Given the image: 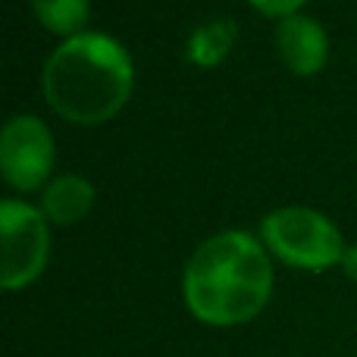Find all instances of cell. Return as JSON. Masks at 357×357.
Here are the masks:
<instances>
[{
  "label": "cell",
  "mask_w": 357,
  "mask_h": 357,
  "mask_svg": "<svg viewBox=\"0 0 357 357\" xmlns=\"http://www.w3.org/2000/svg\"><path fill=\"white\" fill-rule=\"evenodd\" d=\"M182 291L201 323L238 326L254 320L270 301L273 264L264 245L248 232H220L191 254Z\"/></svg>",
  "instance_id": "1"
},
{
  "label": "cell",
  "mask_w": 357,
  "mask_h": 357,
  "mask_svg": "<svg viewBox=\"0 0 357 357\" xmlns=\"http://www.w3.org/2000/svg\"><path fill=\"white\" fill-rule=\"evenodd\" d=\"M132 75V60L116 38L82 31L47 56L44 98L69 123H107L129 100Z\"/></svg>",
  "instance_id": "2"
},
{
  "label": "cell",
  "mask_w": 357,
  "mask_h": 357,
  "mask_svg": "<svg viewBox=\"0 0 357 357\" xmlns=\"http://www.w3.org/2000/svg\"><path fill=\"white\" fill-rule=\"evenodd\" d=\"M264 245L276 254L282 264L298 270H326L342 264L345 241L342 232L323 213L307 207H282L273 210L260 222Z\"/></svg>",
  "instance_id": "3"
},
{
  "label": "cell",
  "mask_w": 357,
  "mask_h": 357,
  "mask_svg": "<svg viewBox=\"0 0 357 357\" xmlns=\"http://www.w3.org/2000/svg\"><path fill=\"white\" fill-rule=\"evenodd\" d=\"M0 232H3V266L0 282L3 289H25L41 276L50 254L47 216L25 201L0 204Z\"/></svg>",
  "instance_id": "4"
},
{
  "label": "cell",
  "mask_w": 357,
  "mask_h": 357,
  "mask_svg": "<svg viewBox=\"0 0 357 357\" xmlns=\"http://www.w3.org/2000/svg\"><path fill=\"white\" fill-rule=\"evenodd\" d=\"M3 178L16 191H35L54 169V135L38 116H13L0 142Z\"/></svg>",
  "instance_id": "5"
},
{
  "label": "cell",
  "mask_w": 357,
  "mask_h": 357,
  "mask_svg": "<svg viewBox=\"0 0 357 357\" xmlns=\"http://www.w3.org/2000/svg\"><path fill=\"white\" fill-rule=\"evenodd\" d=\"M276 44L282 54L285 66L295 75H314L323 69L329 56V41L326 31L317 19L310 16H285L276 25Z\"/></svg>",
  "instance_id": "6"
},
{
  "label": "cell",
  "mask_w": 357,
  "mask_h": 357,
  "mask_svg": "<svg viewBox=\"0 0 357 357\" xmlns=\"http://www.w3.org/2000/svg\"><path fill=\"white\" fill-rule=\"evenodd\" d=\"M91 207H94V185L82 176L54 178L41 195V213L56 226H73V222L85 220Z\"/></svg>",
  "instance_id": "7"
},
{
  "label": "cell",
  "mask_w": 357,
  "mask_h": 357,
  "mask_svg": "<svg viewBox=\"0 0 357 357\" xmlns=\"http://www.w3.org/2000/svg\"><path fill=\"white\" fill-rule=\"evenodd\" d=\"M235 35H238V25L229 22V19L201 25V29L188 38V60L195 63V66H216V63L232 50Z\"/></svg>",
  "instance_id": "8"
},
{
  "label": "cell",
  "mask_w": 357,
  "mask_h": 357,
  "mask_svg": "<svg viewBox=\"0 0 357 357\" xmlns=\"http://www.w3.org/2000/svg\"><path fill=\"white\" fill-rule=\"evenodd\" d=\"M35 6V16L41 19V25L54 35H82V25L88 22V13L91 3L88 0H31Z\"/></svg>",
  "instance_id": "9"
},
{
  "label": "cell",
  "mask_w": 357,
  "mask_h": 357,
  "mask_svg": "<svg viewBox=\"0 0 357 357\" xmlns=\"http://www.w3.org/2000/svg\"><path fill=\"white\" fill-rule=\"evenodd\" d=\"M251 6H257L260 13H266V16H279V19H285V16H295L298 10H301L307 0H248Z\"/></svg>",
  "instance_id": "10"
},
{
  "label": "cell",
  "mask_w": 357,
  "mask_h": 357,
  "mask_svg": "<svg viewBox=\"0 0 357 357\" xmlns=\"http://www.w3.org/2000/svg\"><path fill=\"white\" fill-rule=\"evenodd\" d=\"M342 266H345V273L357 282V245L345 248V257H342Z\"/></svg>",
  "instance_id": "11"
}]
</instances>
